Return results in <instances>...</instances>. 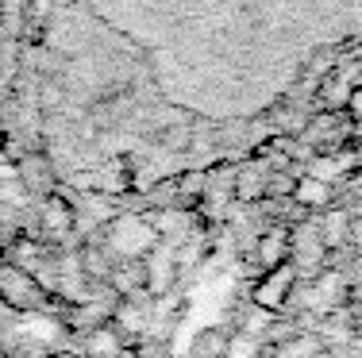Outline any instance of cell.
<instances>
[{
	"mask_svg": "<svg viewBox=\"0 0 362 358\" xmlns=\"http://www.w3.org/2000/svg\"><path fill=\"white\" fill-rule=\"evenodd\" d=\"M293 201H297L300 208H332L335 185L320 181V177H313V174H305V177H297V185H293Z\"/></svg>",
	"mask_w": 362,
	"mask_h": 358,
	"instance_id": "52a82bcc",
	"label": "cell"
},
{
	"mask_svg": "<svg viewBox=\"0 0 362 358\" xmlns=\"http://www.w3.org/2000/svg\"><path fill=\"white\" fill-rule=\"evenodd\" d=\"M351 246L362 251V216H351Z\"/></svg>",
	"mask_w": 362,
	"mask_h": 358,
	"instance_id": "5bb4252c",
	"label": "cell"
},
{
	"mask_svg": "<svg viewBox=\"0 0 362 358\" xmlns=\"http://www.w3.org/2000/svg\"><path fill=\"white\" fill-rule=\"evenodd\" d=\"M347 112H351V124H355V135L362 139V89H355V97H351Z\"/></svg>",
	"mask_w": 362,
	"mask_h": 358,
	"instance_id": "4fadbf2b",
	"label": "cell"
},
{
	"mask_svg": "<svg viewBox=\"0 0 362 358\" xmlns=\"http://www.w3.org/2000/svg\"><path fill=\"white\" fill-rule=\"evenodd\" d=\"M85 354L89 358H119V331L112 323H100V328L89 331V343H85Z\"/></svg>",
	"mask_w": 362,
	"mask_h": 358,
	"instance_id": "30bf717a",
	"label": "cell"
},
{
	"mask_svg": "<svg viewBox=\"0 0 362 358\" xmlns=\"http://www.w3.org/2000/svg\"><path fill=\"white\" fill-rule=\"evenodd\" d=\"M16 174H20V181L28 185L31 193H39V197H50V193H54V169H50V162L42 155L23 158Z\"/></svg>",
	"mask_w": 362,
	"mask_h": 358,
	"instance_id": "ba28073f",
	"label": "cell"
},
{
	"mask_svg": "<svg viewBox=\"0 0 362 358\" xmlns=\"http://www.w3.org/2000/svg\"><path fill=\"white\" fill-rule=\"evenodd\" d=\"M0 297L16 309H42V289L28 278V270L4 266L0 270Z\"/></svg>",
	"mask_w": 362,
	"mask_h": 358,
	"instance_id": "277c9868",
	"label": "cell"
},
{
	"mask_svg": "<svg viewBox=\"0 0 362 358\" xmlns=\"http://www.w3.org/2000/svg\"><path fill=\"white\" fill-rule=\"evenodd\" d=\"M293 289H297V266H293V262L274 266V270H266L262 281L255 285V304L262 312H281L289 304Z\"/></svg>",
	"mask_w": 362,
	"mask_h": 358,
	"instance_id": "7a4b0ae2",
	"label": "cell"
},
{
	"mask_svg": "<svg viewBox=\"0 0 362 358\" xmlns=\"http://www.w3.org/2000/svg\"><path fill=\"white\" fill-rule=\"evenodd\" d=\"M324 351V339L316 335V331H300V335L286 339V343H278V351H274V358H316Z\"/></svg>",
	"mask_w": 362,
	"mask_h": 358,
	"instance_id": "8fae6325",
	"label": "cell"
},
{
	"mask_svg": "<svg viewBox=\"0 0 362 358\" xmlns=\"http://www.w3.org/2000/svg\"><path fill=\"white\" fill-rule=\"evenodd\" d=\"M112 251L119 254V258H139L154 246V227L151 220L143 216H124V220H112Z\"/></svg>",
	"mask_w": 362,
	"mask_h": 358,
	"instance_id": "3957f363",
	"label": "cell"
},
{
	"mask_svg": "<svg viewBox=\"0 0 362 358\" xmlns=\"http://www.w3.org/2000/svg\"><path fill=\"white\" fill-rule=\"evenodd\" d=\"M351 135H355V124H351V112H347V108H324V112L305 127V139L313 143L320 155L343 150Z\"/></svg>",
	"mask_w": 362,
	"mask_h": 358,
	"instance_id": "6da1fadb",
	"label": "cell"
},
{
	"mask_svg": "<svg viewBox=\"0 0 362 358\" xmlns=\"http://www.w3.org/2000/svg\"><path fill=\"white\" fill-rule=\"evenodd\" d=\"M223 354H228V335H223V331H204V335H197L193 358H223Z\"/></svg>",
	"mask_w": 362,
	"mask_h": 358,
	"instance_id": "7c38bea8",
	"label": "cell"
},
{
	"mask_svg": "<svg viewBox=\"0 0 362 358\" xmlns=\"http://www.w3.org/2000/svg\"><path fill=\"white\" fill-rule=\"evenodd\" d=\"M258 266L274 270V266H286L289 254H293V232L289 227H270L262 239H258Z\"/></svg>",
	"mask_w": 362,
	"mask_h": 358,
	"instance_id": "5b68a950",
	"label": "cell"
},
{
	"mask_svg": "<svg viewBox=\"0 0 362 358\" xmlns=\"http://www.w3.org/2000/svg\"><path fill=\"white\" fill-rule=\"evenodd\" d=\"M316 227H320L327 251H332V246H347L351 243V212L347 208H324V220Z\"/></svg>",
	"mask_w": 362,
	"mask_h": 358,
	"instance_id": "9c48e42d",
	"label": "cell"
},
{
	"mask_svg": "<svg viewBox=\"0 0 362 358\" xmlns=\"http://www.w3.org/2000/svg\"><path fill=\"white\" fill-rule=\"evenodd\" d=\"M39 216H42V232H47V235H70L74 227H77V212H74V204H70V201H62V197H54V193H50V197L42 201Z\"/></svg>",
	"mask_w": 362,
	"mask_h": 358,
	"instance_id": "8992f818",
	"label": "cell"
}]
</instances>
